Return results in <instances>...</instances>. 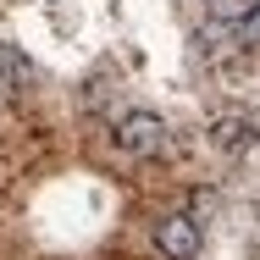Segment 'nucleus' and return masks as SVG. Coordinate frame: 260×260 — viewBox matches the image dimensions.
Segmentation results:
<instances>
[{
    "mask_svg": "<svg viewBox=\"0 0 260 260\" xmlns=\"http://www.w3.org/2000/svg\"><path fill=\"white\" fill-rule=\"evenodd\" d=\"M116 150L133 160H150L166 150V122H160L155 111H122L116 116Z\"/></svg>",
    "mask_w": 260,
    "mask_h": 260,
    "instance_id": "obj_1",
    "label": "nucleus"
},
{
    "mask_svg": "<svg viewBox=\"0 0 260 260\" xmlns=\"http://www.w3.org/2000/svg\"><path fill=\"white\" fill-rule=\"evenodd\" d=\"M200 244H205L200 216H188V210H166V216L155 221V249L166 260H200Z\"/></svg>",
    "mask_w": 260,
    "mask_h": 260,
    "instance_id": "obj_2",
    "label": "nucleus"
},
{
    "mask_svg": "<svg viewBox=\"0 0 260 260\" xmlns=\"http://www.w3.org/2000/svg\"><path fill=\"white\" fill-rule=\"evenodd\" d=\"M205 139H210V150H221V155H244V150H249V116H244V111L210 116V122H205Z\"/></svg>",
    "mask_w": 260,
    "mask_h": 260,
    "instance_id": "obj_3",
    "label": "nucleus"
},
{
    "mask_svg": "<svg viewBox=\"0 0 260 260\" xmlns=\"http://www.w3.org/2000/svg\"><path fill=\"white\" fill-rule=\"evenodd\" d=\"M0 83L6 89H28L34 83V61L17 50V45H0Z\"/></svg>",
    "mask_w": 260,
    "mask_h": 260,
    "instance_id": "obj_4",
    "label": "nucleus"
},
{
    "mask_svg": "<svg viewBox=\"0 0 260 260\" xmlns=\"http://www.w3.org/2000/svg\"><path fill=\"white\" fill-rule=\"evenodd\" d=\"M210 11H216V28H238L260 11V0H210Z\"/></svg>",
    "mask_w": 260,
    "mask_h": 260,
    "instance_id": "obj_5",
    "label": "nucleus"
},
{
    "mask_svg": "<svg viewBox=\"0 0 260 260\" xmlns=\"http://www.w3.org/2000/svg\"><path fill=\"white\" fill-rule=\"evenodd\" d=\"M233 39H238V45H260V11L249 17V22H238V28H233Z\"/></svg>",
    "mask_w": 260,
    "mask_h": 260,
    "instance_id": "obj_6",
    "label": "nucleus"
},
{
    "mask_svg": "<svg viewBox=\"0 0 260 260\" xmlns=\"http://www.w3.org/2000/svg\"><path fill=\"white\" fill-rule=\"evenodd\" d=\"M249 150L260 155V111H249Z\"/></svg>",
    "mask_w": 260,
    "mask_h": 260,
    "instance_id": "obj_7",
    "label": "nucleus"
}]
</instances>
